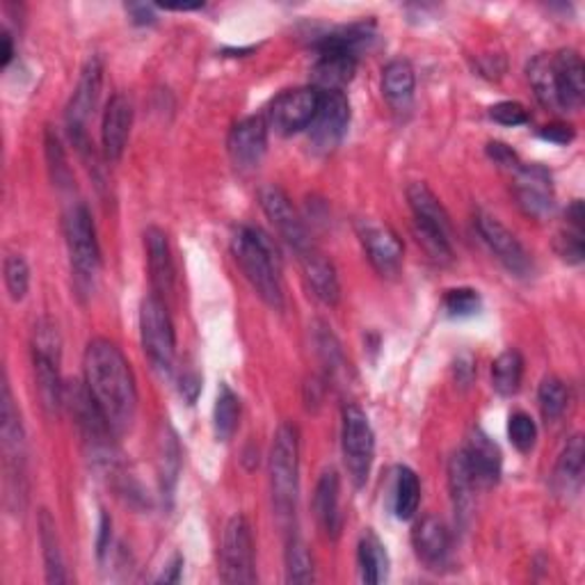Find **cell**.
Wrapping results in <instances>:
<instances>
[{
	"label": "cell",
	"mask_w": 585,
	"mask_h": 585,
	"mask_svg": "<svg viewBox=\"0 0 585 585\" xmlns=\"http://www.w3.org/2000/svg\"><path fill=\"white\" fill-rule=\"evenodd\" d=\"M60 364L62 337L58 323L51 318H39L32 329V366L37 396L49 416H58L65 407V383L60 375Z\"/></svg>",
	"instance_id": "5"
},
{
	"label": "cell",
	"mask_w": 585,
	"mask_h": 585,
	"mask_svg": "<svg viewBox=\"0 0 585 585\" xmlns=\"http://www.w3.org/2000/svg\"><path fill=\"white\" fill-rule=\"evenodd\" d=\"M341 422V450L346 472L355 487H364L368 483L375 459V435L370 422L366 412L355 403H348L344 407Z\"/></svg>",
	"instance_id": "10"
},
{
	"label": "cell",
	"mask_w": 585,
	"mask_h": 585,
	"mask_svg": "<svg viewBox=\"0 0 585 585\" xmlns=\"http://www.w3.org/2000/svg\"><path fill=\"white\" fill-rule=\"evenodd\" d=\"M47 160H49V170H51L53 184L58 188H71V184H73L71 167H69L67 153L62 149V142H60L58 133H53V129L47 131Z\"/></svg>",
	"instance_id": "39"
},
{
	"label": "cell",
	"mask_w": 585,
	"mask_h": 585,
	"mask_svg": "<svg viewBox=\"0 0 585 585\" xmlns=\"http://www.w3.org/2000/svg\"><path fill=\"white\" fill-rule=\"evenodd\" d=\"M422 504V483L409 467L396 469L394 480V513L400 522H407L416 515Z\"/></svg>",
	"instance_id": "34"
},
{
	"label": "cell",
	"mask_w": 585,
	"mask_h": 585,
	"mask_svg": "<svg viewBox=\"0 0 585 585\" xmlns=\"http://www.w3.org/2000/svg\"><path fill=\"white\" fill-rule=\"evenodd\" d=\"M181 569H184V556H175V561L167 565V569L156 581L158 583H177L181 578Z\"/></svg>",
	"instance_id": "50"
},
{
	"label": "cell",
	"mask_w": 585,
	"mask_h": 585,
	"mask_svg": "<svg viewBox=\"0 0 585 585\" xmlns=\"http://www.w3.org/2000/svg\"><path fill=\"white\" fill-rule=\"evenodd\" d=\"M350 127V103L344 92H320V108L311 123V145L327 153L337 149Z\"/></svg>",
	"instance_id": "17"
},
{
	"label": "cell",
	"mask_w": 585,
	"mask_h": 585,
	"mask_svg": "<svg viewBox=\"0 0 585 585\" xmlns=\"http://www.w3.org/2000/svg\"><path fill=\"white\" fill-rule=\"evenodd\" d=\"M140 337L153 370L162 378H170L177 361V331L170 314H167L165 300L153 296V292L142 300L140 307Z\"/></svg>",
	"instance_id": "9"
},
{
	"label": "cell",
	"mask_w": 585,
	"mask_h": 585,
	"mask_svg": "<svg viewBox=\"0 0 585 585\" xmlns=\"http://www.w3.org/2000/svg\"><path fill=\"white\" fill-rule=\"evenodd\" d=\"M513 192L528 218L545 220L556 208L552 175L542 165H519L513 172Z\"/></svg>",
	"instance_id": "14"
},
{
	"label": "cell",
	"mask_w": 585,
	"mask_h": 585,
	"mask_svg": "<svg viewBox=\"0 0 585 585\" xmlns=\"http://www.w3.org/2000/svg\"><path fill=\"white\" fill-rule=\"evenodd\" d=\"M268 474L272 506L279 522L288 524L296 517L300 494V433L292 424H281L272 437Z\"/></svg>",
	"instance_id": "4"
},
{
	"label": "cell",
	"mask_w": 585,
	"mask_h": 585,
	"mask_svg": "<svg viewBox=\"0 0 585 585\" xmlns=\"http://www.w3.org/2000/svg\"><path fill=\"white\" fill-rule=\"evenodd\" d=\"M86 387L115 433L129 430L138 409L136 375L123 353L108 339L90 341L82 359Z\"/></svg>",
	"instance_id": "1"
},
{
	"label": "cell",
	"mask_w": 585,
	"mask_h": 585,
	"mask_svg": "<svg viewBox=\"0 0 585 585\" xmlns=\"http://www.w3.org/2000/svg\"><path fill=\"white\" fill-rule=\"evenodd\" d=\"M103 86V60L101 56H92L86 67L80 71L78 86L73 90V97L67 106V129L69 136H86L88 119L92 117Z\"/></svg>",
	"instance_id": "19"
},
{
	"label": "cell",
	"mask_w": 585,
	"mask_h": 585,
	"mask_svg": "<svg viewBox=\"0 0 585 585\" xmlns=\"http://www.w3.org/2000/svg\"><path fill=\"white\" fill-rule=\"evenodd\" d=\"M286 583H311L314 581V558L305 539L290 533L286 539Z\"/></svg>",
	"instance_id": "37"
},
{
	"label": "cell",
	"mask_w": 585,
	"mask_h": 585,
	"mask_svg": "<svg viewBox=\"0 0 585 585\" xmlns=\"http://www.w3.org/2000/svg\"><path fill=\"white\" fill-rule=\"evenodd\" d=\"M357 236L364 247V252L375 268V272L394 279L403 270L405 259V247L398 234L378 220H359L357 222Z\"/></svg>",
	"instance_id": "13"
},
{
	"label": "cell",
	"mask_w": 585,
	"mask_h": 585,
	"mask_svg": "<svg viewBox=\"0 0 585 585\" xmlns=\"http://www.w3.org/2000/svg\"><path fill=\"white\" fill-rule=\"evenodd\" d=\"M231 255L257 296L270 309L284 311V288L268 236L255 227H238L231 238Z\"/></svg>",
	"instance_id": "3"
},
{
	"label": "cell",
	"mask_w": 585,
	"mask_h": 585,
	"mask_svg": "<svg viewBox=\"0 0 585 585\" xmlns=\"http://www.w3.org/2000/svg\"><path fill=\"white\" fill-rule=\"evenodd\" d=\"M480 307H483V300L476 288L465 286V288H450L444 292V309L450 316H457V318L474 316L480 311Z\"/></svg>",
	"instance_id": "41"
},
{
	"label": "cell",
	"mask_w": 585,
	"mask_h": 585,
	"mask_svg": "<svg viewBox=\"0 0 585 585\" xmlns=\"http://www.w3.org/2000/svg\"><path fill=\"white\" fill-rule=\"evenodd\" d=\"M133 127V103L127 95H115L103 112L101 123V142L103 156L108 162H117L123 156V149L129 145Z\"/></svg>",
	"instance_id": "22"
},
{
	"label": "cell",
	"mask_w": 585,
	"mask_h": 585,
	"mask_svg": "<svg viewBox=\"0 0 585 585\" xmlns=\"http://www.w3.org/2000/svg\"><path fill=\"white\" fill-rule=\"evenodd\" d=\"M179 391L186 398V403L192 405L199 398V394H201V378H199V375L192 373V370L184 373V378L179 383Z\"/></svg>",
	"instance_id": "48"
},
{
	"label": "cell",
	"mask_w": 585,
	"mask_h": 585,
	"mask_svg": "<svg viewBox=\"0 0 585 585\" xmlns=\"http://www.w3.org/2000/svg\"><path fill=\"white\" fill-rule=\"evenodd\" d=\"M3 275H6V286L10 298L14 303H21L26 298V292L30 288V266L21 255H8L3 264Z\"/></svg>",
	"instance_id": "40"
},
{
	"label": "cell",
	"mask_w": 585,
	"mask_h": 585,
	"mask_svg": "<svg viewBox=\"0 0 585 585\" xmlns=\"http://www.w3.org/2000/svg\"><path fill=\"white\" fill-rule=\"evenodd\" d=\"M583 467H585V446H583V435H574L561 457H558V467H556V480L569 492L578 489L581 478H583Z\"/></svg>",
	"instance_id": "36"
},
{
	"label": "cell",
	"mask_w": 585,
	"mask_h": 585,
	"mask_svg": "<svg viewBox=\"0 0 585 585\" xmlns=\"http://www.w3.org/2000/svg\"><path fill=\"white\" fill-rule=\"evenodd\" d=\"M259 204L266 218L272 222L277 234L290 245V249L303 252L311 242L307 225L303 222L298 208L292 206L290 197L279 186H264L259 190Z\"/></svg>",
	"instance_id": "15"
},
{
	"label": "cell",
	"mask_w": 585,
	"mask_h": 585,
	"mask_svg": "<svg viewBox=\"0 0 585 585\" xmlns=\"http://www.w3.org/2000/svg\"><path fill=\"white\" fill-rule=\"evenodd\" d=\"M240 424V398L229 385H220L218 400L214 407V430L218 442H229Z\"/></svg>",
	"instance_id": "35"
},
{
	"label": "cell",
	"mask_w": 585,
	"mask_h": 585,
	"mask_svg": "<svg viewBox=\"0 0 585 585\" xmlns=\"http://www.w3.org/2000/svg\"><path fill=\"white\" fill-rule=\"evenodd\" d=\"M314 513L327 537L337 539L344 528L341 515V480L337 472H325L316 485L314 494Z\"/></svg>",
	"instance_id": "25"
},
{
	"label": "cell",
	"mask_w": 585,
	"mask_h": 585,
	"mask_svg": "<svg viewBox=\"0 0 585 585\" xmlns=\"http://www.w3.org/2000/svg\"><path fill=\"white\" fill-rule=\"evenodd\" d=\"M357 565H359V578L368 585H378L389 576V554L383 545V539L373 531H366L359 539Z\"/></svg>",
	"instance_id": "30"
},
{
	"label": "cell",
	"mask_w": 585,
	"mask_h": 585,
	"mask_svg": "<svg viewBox=\"0 0 585 585\" xmlns=\"http://www.w3.org/2000/svg\"><path fill=\"white\" fill-rule=\"evenodd\" d=\"M145 247H147V266H149L153 296L158 298L170 296L175 288L177 270H175L172 247H170V240H167V234L158 227H149L145 231Z\"/></svg>",
	"instance_id": "23"
},
{
	"label": "cell",
	"mask_w": 585,
	"mask_h": 585,
	"mask_svg": "<svg viewBox=\"0 0 585 585\" xmlns=\"http://www.w3.org/2000/svg\"><path fill=\"white\" fill-rule=\"evenodd\" d=\"M407 201L414 214V234L442 240L453 247L455 229L448 211L437 199V195L426 184H409Z\"/></svg>",
	"instance_id": "16"
},
{
	"label": "cell",
	"mask_w": 585,
	"mask_h": 585,
	"mask_svg": "<svg viewBox=\"0 0 585 585\" xmlns=\"http://www.w3.org/2000/svg\"><path fill=\"white\" fill-rule=\"evenodd\" d=\"M528 78L539 103L556 112H574L585 99V67L576 51L542 53L528 65Z\"/></svg>",
	"instance_id": "2"
},
{
	"label": "cell",
	"mask_w": 585,
	"mask_h": 585,
	"mask_svg": "<svg viewBox=\"0 0 585 585\" xmlns=\"http://www.w3.org/2000/svg\"><path fill=\"white\" fill-rule=\"evenodd\" d=\"M537 403H539L542 416H545V422L554 424L561 419L567 409V405H569V389L563 380L549 375V378L542 380V385L537 389Z\"/></svg>",
	"instance_id": "38"
},
{
	"label": "cell",
	"mask_w": 585,
	"mask_h": 585,
	"mask_svg": "<svg viewBox=\"0 0 585 585\" xmlns=\"http://www.w3.org/2000/svg\"><path fill=\"white\" fill-rule=\"evenodd\" d=\"M556 252L561 255L563 261L578 266L583 261L585 247H583V229L569 227L556 236Z\"/></svg>",
	"instance_id": "43"
},
{
	"label": "cell",
	"mask_w": 585,
	"mask_h": 585,
	"mask_svg": "<svg viewBox=\"0 0 585 585\" xmlns=\"http://www.w3.org/2000/svg\"><path fill=\"white\" fill-rule=\"evenodd\" d=\"M539 138L552 142V145L563 147V145H569L576 138V133L569 123H549V127L539 129Z\"/></svg>",
	"instance_id": "46"
},
{
	"label": "cell",
	"mask_w": 585,
	"mask_h": 585,
	"mask_svg": "<svg viewBox=\"0 0 585 585\" xmlns=\"http://www.w3.org/2000/svg\"><path fill=\"white\" fill-rule=\"evenodd\" d=\"M227 149L236 167L255 170L268 149V121L261 115L245 117L229 131Z\"/></svg>",
	"instance_id": "20"
},
{
	"label": "cell",
	"mask_w": 585,
	"mask_h": 585,
	"mask_svg": "<svg viewBox=\"0 0 585 585\" xmlns=\"http://www.w3.org/2000/svg\"><path fill=\"white\" fill-rule=\"evenodd\" d=\"M0 437H3V457H6V489L8 504L12 510L26 506V433L21 424V414L14 405L10 385H3V412H0Z\"/></svg>",
	"instance_id": "8"
},
{
	"label": "cell",
	"mask_w": 585,
	"mask_h": 585,
	"mask_svg": "<svg viewBox=\"0 0 585 585\" xmlns=\"http://www.w3.org/2000/svg\"><path fill=\"white\" fill-rule=\"evenodd\" d=\"M320 108V90L296 88L286 90L272 99L266 112L268 129H275L279 136H296L309 129Z\"/></svg>",
	"instance_id": "12"
},
{
	"label": "cell",
	"mask_w": 585,
	"mask_h": 585,
	"mask_svg": "<svg viewBox=\"0 0 585 585\" xmlns=\"http://www.w3.org/2000/svg\"><path fill=\"white\" fill-rule=\"evenodd\" d=\"M14 58V44H12V34L6 30L0 34V65L8 67Z\"/></svg>",
	"instance_id": "51"
},
{
	"label": "cell",
	"mask_w": 585,
	"mask_h": 585,
	"mask_svg": "<svg viewBox=\"0 0 585 585\" xmlns=\"http://www.w3.org/2000/svg\"><path fill=\"white\" fill-rule=\"evenodd\" d=\"M65 405L69 407L73 422L80 430L82 444H86L92 463L97 467L112 465V435L108 419L103 416L101 407L92 398L86 383H69L65 385Z\"/></svg>",
	"instance_id": "7"
},
{
	"label": "cell",
	"mask_w": 585,
	"mask_h": 585,
	"mask_svg": "<svg viewBox=\"0 0 585 585\" xmlns=\"http://www.w3.org/2000/svg\"><path fill=\"white\" fill-rule=\"evenodd\" d=\"M179 474H181V446L177 433L170 426H162V435L158 439V480L162 496H172Z\"/></svg>",
	"instance_id": "32"
},
{
	"label": "cell",
	"mask_w": 585,
	"mask_h": 585,
	"mask_svg": "<svg viewBox=\"0 0 585 585\" xmlns=\"http://www.w3.org/2000/svg\"><path fill=\"white\" fill-rule=\"evenodd\" d=\"M476 229L480 238L485 240V245L492 249V255L513 275L526 277L533 270V261H531V255L526 252V247L504 222L496 220L494 216L478 214Z\"/></svg>",
	"instance_id": "18"
},
{
	"label": "cell",
	"mask_w": 585,
	"mask_h": 585,
	"mask_svg": "<svg viewBox=\"0 0 585 585\" xmlns=\"http://www.w3.org/2000/svg\"><path fill=\"white\" fill-rule=\"evenodd\" d=\"M412 545L416 558L428 565L430 569H439L442 565H446L450 556V533L442 519L430 515L414 526Z\"/></svg>",
	"instance_id": "24"
},
{
	"label": "cell",
	"mask_w": 585,
	"mask_h": 585,
	"mask_svg": "<svg viewBox=\"0 0 585 585\" xmlns=\"http://www.w3.org/2000/svg\"><path fill=\"white\" fill-rule=\"evenodd\" d=\"M448 489H450L455 515L459 517V522H467L474 510L478 485L474 480V474L467 465V457L463 450H457L448 463Z\"/></svg>",
	"instance_id": "28"
},
{
	"label": "cell",
	"mask_w": 585,
	"mask_h": 585,
	"mask_svg": "<svg viewBox=\"0 0 585 585\" xmlns=\"http://www.w3.org/2000/svg\"><path fill=\"white\" fill-rule=\"evenodd\" d=\"M487 156H489L496 165L508 167L510 172H515L517 167L522 165L519 158H517V153H515L508 145H504V142H489V145H487Z\"/></svg>",
	"instance_id": "45"
},
{
	"label": "cell",
	"mask_w": 585,
	"mask_h": 585,
	"mask_svg": "<svg viewBox=\"0 0 585 585\" xmlns=\"http://www.w3.org/2000/svg\"><path fill=\"white\" fill-rule=\"evenodd\" d=\"M39 545L44 552V565H47V581L49 583H67V569H65V556L60 547V535L56 519L44 508L39 510Z\"/></svg>",
	"instance_id": "31"
},
{
	"label": "cell",
	"mask_w": 585,
	"mask_h": 585,
	"mask_svg": "<svg viewBox=\"0 0 585 585\" xmlns=\"http://www.w3.org/2000/svg\"><path fill=\"white\" fill-rule=\"evenodd\" d=\"M127 12L131 14V21L138 23V26H151V23H156L153 6H138V3H131V6H127Z\"/></svg>",
	"instance_id": "49"
},
{
	"label": "cell",
	"mask_w": 585,
	"mask_h": 585,
	"mask_svg": "<svg viewBox=\"0 0 585 585\" xmlns=\"http://www.w3.org/2000/svg\"><path fill=\"white\" fill-rule=\"evenodd\" d=\"M220 578L225 583H257V554H255V535L249 522L242 515L229 519L222 533L220 549Z\"/></svg>",
	"instance_id": "11"
},
{
	"label": "cell",
	"mask_w": 585,
	"mask_h": 585,
	"mask_svg": "<svg viewBox=\"0 0 585 585\" xmlns=\"http://www.w3.org/2000/svg\"><path fill=\"white\" fill-rule=\"evenodd\" d=\"M508 437L513 442V446L519 453H528L535 442H537V426L533 422V416L526 412H515L510 414V422H508Z\"/></svg>",
	"instance_id": "42"
},
{
	"label": "cell",
	"mask_w": 585,
	"mask_h": 585,
	"mask_svg": "<svg viewBox=\"0 0 585 585\" xmlns=\"http://www.w3.org/2000/svg\"><path fill=\"white\" fill-rule=\"evenodd\" d=\"M62 229H65V240L69 249V264H71L76 288L80 292H88L92 290L95 279L101 268V249H99L97 229H95L90 208L82 201L71 204L65 214Z\"/></svg>",
	"instance_id": "6"
},
{
	"label": "cell",
	"mask_w": 585,
	"mask_h": 585,
	"mask_svg": "<svg viewBox=\"0 0 585 585\" xmlns=\"http://www.w3.org/2000/svg\"><path fill=\"white\" fill-rule=\"evenodd\" d=\"M416 76L407 60H391L383 69V95L396 112H405L414 101Z\"/></svg>",
	"instance_id": "29"
},
{
	"label": "cell",
	"mask_w": 585,
	"mask_h": 585,
	"mask_svg": "<svg viewBox=\"0 0 585 585\" xmlns=\"http://www.w3.org/2000/svg\"><path fill=\"white\" fill-rule=\"evenodd\" d=\"M489 117L500 127H522L531 119L528 110L517 101H500L489 108Z\"/></svg>",
	"instance_id": "44"
},
{
	"label": "cell",
	"mask_w": 585,
	"mask_h": 585,
	"mask_svg": "<svg viewBox=\"0 0 585 585\" xmlns=\"http://www.w3.org/2000/svg\"><path fill=\"white\" fill-rule=\"evenodd\" d=\"M524 380V357L519 350L500 353L492 364V387L498 396H515Z\"/></svg>",
	"instance_id": "33"
},
{
	"label": "cell",
	"mask_w": 585,
	"mask_h": 585,
	"mask_svg": "<svg viewBox=\"0 0 585 585\" xmlns=\"http://www.w3.org/2000/svg\"><path fill=\"white\" fill-rule=\"evenodd\" d=\"M110 542H112V519L108 513H101V524H99V537H97V556L103 561L110 552Z\"/></svg>",
	"instance_id": "47"
},
{
	"label": "cell",
	"mask_w": 585,
	"mask_h": 585,
	"mask_svg": "<svg viewBox=\"0 0 585 585\" xmlns=\"http://www.w3.org/2000/svg\"><path fill=\"white\" fill-rule=\"evenodd\" d=\"M463 453L467 457V465L478 487H492L498 483L500 467H504V457H500L498 446L483 430L472 433Z\"/></svg>",
	"instance_id": "27"
},
{
	"label": "cell",
	"mask_w": 585,
	"mask_h": 585,
	"mask_svg": "<svg viewBox=\"0 0 585 585\" xmlns=\"http://www.w3.org/2000/svg\"><path fill=\"white\" fill-rule=\"evenodd\" d=\"M357 60L359 56L344 51L318 53V60L311 67L314 88L320 92H344V88L350 86L355 78Z\"/></svg>",
	"instance_id": "26"
},
{
	"label": "cell",
	"mask_w": 585,
	"mask_h": 585,
	"mask_svg": "<svg viewBox=\"0 0 585 585\" xmlns=\"http://www.w3.org/2000/svg\"><path fill=\"white\" fill-rule=\"evenodd\" d=\"M303 275L307 281V288L311 290V296L323 303L325 307H334L341 300V284L339 275L334 270L331 261L320 252L316 245H309L303 252H298Z\"/></svg>",
	"instance_id": "21"
}]
</instances>
